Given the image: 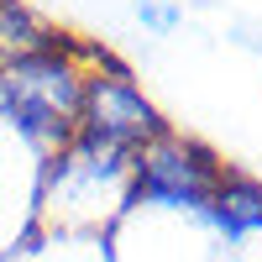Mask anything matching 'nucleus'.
Listing matches in <instances>:
<instances>
[{"instance_id":"f257e3e1","label":"nucleus","mask_w":262,"mask_h":262,"mask_svg":"<svg viewBox=\"0 0 262 262\" xmlns=\"http://www.w3.org/2000/svg\"><path fill=\"white\" fill-rule=\"evenodd\" d=\"M79 105H84V69L79 48H48L21 63L0 69V111H11L27 137L42 147H69L79 131Z\"/></svg>"},{"instance_id":"f03ea898","label":"nucleus","mask_w":262,"mask_h":262,"mask_svg":"<svg viewBox=\"0 0 262 262\" xmlns=\"http://www.w3.org/2000/svg\"><path fill=\"white\" fill-rule=\"evenodd\" d=\"M100 69L95 74H84V105H79V131L84 137H95V142H111L121 152H142L147 142H158L163 137V116H158V105H152L137 84H131L126 74V63H116L111 53H90Z\"/></svg>"},{"instance_id":"7ed1b4c3","label":"nucleus","mask_w":262,"mask_h":262,"mask_svg":"<svg viewBox=\"0 0 262 262\" xmlns=\"http://www.w3.org/2000/svg\"><path fill=\"white\" fill-rule=\"evenodd\" d=\"M131 168H137V184H131L137 200H163V205H189V210H210L215 189L226 179V168L215 163L210 147L184 142L173 131H163L158 142H147Z\"/></svg>"},{"instance_id":"20e7f679","label":"nucleus","mask_w":262,"mask_h":262,"mask_svg":"<svg viewBox=\"0 0 262 262\" xmlns=\"http://www.w3.org/2000/svg\"><path fill=\"white\" fill-rule=\"evenodd\" d=\"M48 48H74V42L53 32L27 0H0V69L32 58V53H48Z\"/></svg>"},{"instance_id":"39448f33","label":"nucleus","mask_w":262,"mask_h":262,"mask_svg":"<svg viewBox=\"0 0 262 262\" xmlns=\"http://www.w3.org/2000/svg\"><path fill=\"white\" fill-rule=\"evenodd\" d=\"M210 210L221 215V226L252 231V226H262V184L247 179V173H231V168H226V179H221V189H215Z\"/></svg>"},{"instance_id":"423d86ee","label":"nucleus","mask_w":262,"mask_h":262,"mask_svg":"<svg viewBox=\"0 0 262 262\" xmlns=\"http://www.w3.org/2000/svg\"><path fill=\"white\" fill-rule=\"evenodd\" d=\"M131 16H137L152 37H168V32L184 27V6L179 0H131Z\"/></svg>"}]
</instances>
